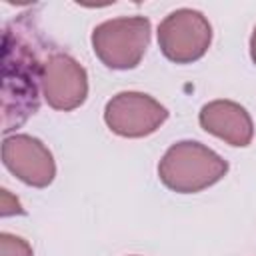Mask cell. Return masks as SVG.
<instances>
[{
	"label": "cell",
	"instance_id": "6da1fadb",
	"mask_svg": "<svg viewBox=\"0 0 256 256\" xmlns=\"http://www.w3.org/2000/svg\"><path fill=\"white\" fill-rule=\"evenodd\" d=\"M2 132L22 126L40 106L42 52L48 44L32 12L8 22L2 36Z\"/></svg>",
	"mask_w": 256,
	"mask_h": 256
},
{
	"label": "cell",
	"instance_id": "7a4b0ae2",
	"mask_svg": "<svg viewBox=\"0 0 256 256\" xmlns=\"http://www.w3.org/2000/svg\"><path fill=\"white\" fill-rule=\"evenodd\" d=\"M226 172L228 162L208 146L194 140L172 144L158 164L160 182L180 194L200 192L222 180Z\"/></svg>",
	"mask_w": 256,
	"mask_h": 256
},
{
	"label": "cell",
	"instance_id": "3957f363",
	"mask_svg": "<svg viewBox=\"0 0 256 256\" xmlns=\"http://www.w3.org/2000/svg\"><path fill=\"white\" fill-rule=\"evenodd\" d=\"M150 42L146 16H122L98 24L92 30L94 54L112 70L136 68Z\"/></svg>",
	"mask_w": 256,
	"mask_h": 256
},
{
	"label": "cell",
	"instance_id": "277c9868",
	"mask_svg": "<svg viewBox=\"0 0 256 256\" xmlns=\"http://www.w3.org/2000/svg\"><path fill=\"white\" fill-rule=\"evenodd\" d=\"M210 42V22L202 12L192 8L170 12L158 26V46L162 54L176 64H188L202 58Z\"/></svg>",
	"mask_w": 256,
	"mask_h": 256
},
{
	"label": "cell",
	"instance_id": "5b68a950",
	"mask_svg": "<svg viewBox=\"0 0 256 256\" xmlns=\"http://www.w3.org/2000/svg\"><path fill=\"white\" fill-rule=\"evenodd\" d=\"M168 118V110L144 92H120L112 96L104 108L108 128L124 138H142L160 128Z\"/></svg>",
	"mask_w": 256,
	"mask_h": 256
},
{
	"label": "cell",
	"instance_id": "8992f818",
	"mask_svg": "<svg viewBox=\"0 0 256 256\" xmlns=\"http://www.w3.org/2000/svg\"><path fill=\"white\" fill-rule=\"evenodd\" d=\"M42 94L54 110H74L88 96L86 70L66 52L52 50L42 70Z\"/></svg>",
	"mask_w": 256,
	"mask_h": 256
},
{
	"label": "cell",
	"instance_id": "52a82bcc",
	"mask_svg": "<svg viewBox=\"0 0 256 256\" xmlns=\"http://www.w3.org/2000/svg\"><path fill=\"white\" fill-rule=\"evenodd\" d=\"M2 162L22 182L44 188L56 176V164L50 150L34 136L14 134L2 142Z\"/></svg>",
	"mask_w": 256,
	"mask_h": 256
},
{
	"label": "cell",
	"instance_id": "ba28073f",
	"mask_svg": "<svg viewBox=\"0 0 256 256\" xmlns=\"http://www.w3.org/2000/svg\"><path fill=\"white\" fill-rule=\"evenodd\" d=\"M200 126L228 142L230 146H248L254 136V124L246 108L232 100H212L200 110Z\"/></svg>",
	"mask_w": 256,
	"mask_h": 256
},
{
	"label": "cell",
	"instance_id": "9c48e42d",
	"mask_svg": "<svg viewBox=\"0 0 256 256\" xmlns=\"http://www.w3.org/2000/svg\"><path fill=\"white\" fill-rule=\"evenodd\" d=\"M0 256H32V248L26 240L2 232L0 234Z\"/></svg>",
	"mask_w": 256,
	"mask_h": 256
},
{
	"label": "cell",
	"instance_id": "30bf717a",
	"mask_svg": "<svg viewBox=\"0 0 256 256\" xmlns=\"http://www.w3.org/2000/svg\"><path fill=\"white\" fill-rule=\"evenodd\" d=\"M0 214L2 216H12V214H24V208L20 206L18 198L12 196L6 188L0 190Z\"/></svg>",
	"mask_w": 256,
	"mask_h": 256
},
{
	"label": "cell",
	"instance_id": "8fae6325",
	"mask_svg": "<svg viewBox=\"0 0 256 256\" xmlns=\"http://www.w3.org/2000/svg\"><path fill=\"white\" fill-rule=\"evenodd\" d=\"M250 56H252V62L256 64V26H254V32L250 38Z\"/></svg>",
	"mask_w": 256,
	"mask_h": 256
}]
</instances>
